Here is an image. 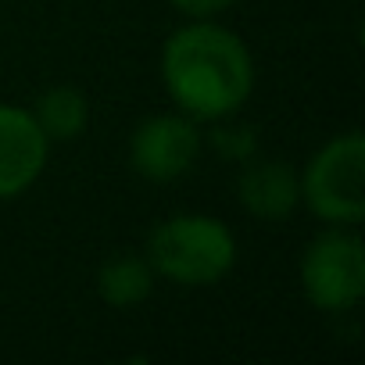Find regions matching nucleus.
Wrapping results in <instances>:
<instances>
[{
  "label": "nucleus",
  "mask_w": 365,
  "mask_h": 365,
  "mask_svg": "<svg viewBox=\"0 0 365 365\" xmlns=\"http://www.w3.org/2000/svg\"><path fill=\"white\" fill-rule=\"evenodd\" d=\"M36 125L43 129V136L51 143H68L76 136L86 133L90 125V104L76 86H51L40 93L36 108H33Z\"/></svg>",
  "instance_id": "nucleus-8"
},
{
  "label": "nucleus",
  "mask_w": 365,
  "mask_h": 365,
  "mask_svg": "<svg viewBox=\"0 0 365 365\" xmlns=\"http://www.w3.org/2000/svg\"><path fill=\"white\" fill-rule=\"evenodd\" d=\"M150 287H154V269L147 258H136V255L108 258L97 272V294L111 308H133L147 301Z\"/></svg>",
  "instance_id": "nucleus-9"
},
{
  "label": "nucleus",
  "mask_w": 365,
  "mask_h": 365,
  "mask_svg": "<svg viewBox=\"0 0 365 365\" xmlns=\"http://www.w3.org/2000/svg\"><path fill=\"white\" fill-rule=\"evenodd\" d=\"M301 179V201L333 226H354L365 215V136L344 133L315 150Z\"/></svg>",
  "instance_id": "nucleus-3"
},
{
  "label": "nucleus",
  "mask_w": 365,
  "mask_h": 365,
  "mask_svg": "<svg viewBox=\"0 0 365 365\" xmlns=\"http://www.w3.org/2000/svg\"><path fill=\"white\" fill-rule=\"evenodd\" d=\"M301 290L319 312H347L365 294V251L358 233L333 226L301 258Z\"/></svg>",
  "instance_id": "nucleus-4"
},
{
  "label": "nucleus",
  "mask_w": 365,
  "mask_h": 365,
  "mask_svg": "<svg viewBox=\"0 0 365 365\" xmlns=\"http://www.w3.org/2000/svg\"><path fill=\"white\" fill-rule=\"evenodd\" d=\"M161 83L182 115L194 122H219L251 97L255 61L237 33L194 19L168 36L161 51Z\"/></svg>",
  "instance_id": "nucleus-1"
},
{
  "label": "nucleus",
  "mask_w": 365,
  "mask_h": 365,
  "mask_svg": "<svg viewBox=\"0 0 365 365\" xmlns=\"http://www.w3.org/2000/svg\"><path fill=\"white\" fill-rule=\"evenodd\" d=\"M51 140L36 125L33 111L0 104V201L26 194L43 175Z\"/></svg>",
  "instance_id": "nucleus-6"
},
{
  "label": "nucleus",
  "mask_w": 365,
  "mask_h": 365,
  "mask_svg": "<svg viewBox=\"0 0 365 365\" xmlns=\"http://www.w3.org/2000/svg\"><path fill=\"white\" fill-rule=\"evenodd\" d=\"M237 197H240L244 212H251L255 219L276 222V219H287L297 208L301 179L283 161H255V165H247L240 172Z\"/></svg>",
  "instance_id": "nucleus-7"
},
{
  "label": "nucleus",
  "mask_w": 365,
  "mask_h": 365,
  "mask_svg": "<svg viewBox=\"0 0 365 365\" xmlns=\"http://www.w3.org/2000/svg\"><path fill=\"white\" fill-rule=\"evenodd\" d=\"M233 0H172V8L182 11L187 19H212V15H222Z\"/></svg>",
  "instance_id": "nucleus-11"
},
{
  "label": "nucleus",
  "mask_w": 365,
  "mask_h": 365,
  "mask_svg": "<svg viewBox=\"0 0 365 365\" xmlns=\"http://www.w3.org/2000/svg\"><path fill=\"white\" fill-rule=\"evenodd\" d=\"M201 154V133L190 115H150L129 140V165L150 182L187 175Z\"/></svg>",
  "instance_id": "nucleus-5"
},
{
  "label": "nucleus",
  "mask_w": 365,
  "mask_h": 365,
  "mask_svg": "<svg viewBox=\"0 0 365 365\" xmlns=\"http://www.w3.org/2000/svg\"><path fill=\"white\" fill-rule=\"evenodd\" d=\"M147 262L175 287H215L237 265V240L212 215H172L150 230Z\"/></svg>",
  "instance_id": "nucleus-2"
},
{
  "label": "nucleus",
  "mask_w": 365,
  "mask_h": 365,
  "mask_svg": "<svg viewBox=\"0 0 365 365\" xmlns=\"http://www.w3.org/2000/svg\"><path fill=\"white\" fill-rule=\"evenodd\" d=\"M212 143L226 154V158H251L255 150V133L251 129H219L212 136Z\"/></svg>",
  "instance_id": "nucleus-10"
}]
</instances>
